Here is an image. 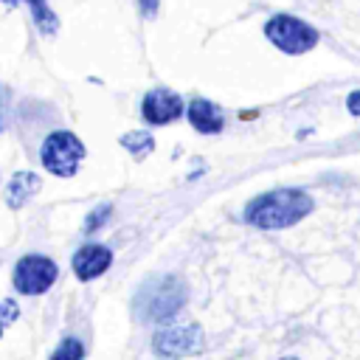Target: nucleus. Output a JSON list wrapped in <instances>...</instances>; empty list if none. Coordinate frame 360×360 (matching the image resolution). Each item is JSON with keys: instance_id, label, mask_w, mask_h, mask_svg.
<instances>
[{"instance_id": "obj_5", "label": "nucleus", "mask_w": 360, "mask_h": 360, "mask_svg": "<svg viewBox=\"0 0 360 360\" xmlns=\"http://www.w3.org/2000/svg\"><path fill=\"white\" fill-rule=\"evenodd\" d=\"M56 276H59V267L53 259L42 256V253H25L14 262L11 284L20 295H42L53 287Z\"/></svg>"}, {"instance_id": "obj_3", "label": "nucleus", "mask_w": 360, "mask_h": 360, "mask_svg": "<svg viewBox=\"0 0 360 360\" xmlns=\"http://www.w3.org/2000/svg\"><path fill=\"white\" fill-rule=\"evenodd\" d=\"M262 34L276 51H281L287 56H304L321 39V34H318V28L312 22H307V20L295 17V14H287V11H278V14L267 17Z\"/></svg>"}, {"instance_id": "obj_11", "label": "nucleus", "mask_w": 360, "mask_h": 360, "mask_svg": "<svg viewBox=\"0 0 360 360\" xmlns=\"http://www.w3.org/2000/svg\"><path fill=\"white\" fill-rule=\"evenodd\" d=\"M28 8H31V17H34V25L45 34V37H53L59 31V17L53 14V8L48 6V0H25Z\"/></svg>"}, {"instance_id": "obj_16", "label": "nucleus", "mask_w": 360, "mask_h": 360, "mask_svg": "<svg viewBox=\"0 0 360 360\" xmlns=\"http://www.w3.org/2000/svg\"><path fill=\"white\" fill-rule=\"evenodd\" d=\"M8 101H11L8 90H6V87H0V132L6 129V121H8Z\"/></svg>"}, {"instance_id": "obj_7", "label": "nucleus", "mask_w": 360, "mask_h": 360, "mask_svg": "<svg viewBox=\"0 0 360 360\" xmlns=\"http://www.w3.org/2000/svg\"><path fill=\"white\" fill-rule=\"evenodd\" d=\"M183 112H186L183 96L169 87H152L141 98V118L152 127H166V124L183 118Z\"/></svg>"}, {"instance_id": "obj_8", "label": "nucleus", "mask_w": 360, "mask_h": 360, "mask_svg": "<svg viewBox=\"0 0 360 360\" xmlns=\"http://www.w3.org/2000/svg\"><path fill=\"white\" fill-rule=\"evenodd\" d=\"M112 264V250L107 245H98V242H87L82 245L73 259H70V267H73V276L79 281H93L98 276H104Z\"/></svg>"}, {"instance_id": "obj_14", "label": "nucleus", "mask_w": 360, "mask_h": 360, "mask_svg": "<svg viewBox=\"0 0 360 360\" xmlns=\"http://www.w3.org/2000/svg\"><path fill=\"white\" fill-rule=\"evenodd\" d=\"M112 214V205L110 202H101L98 208H93L90 214H87V219H84V231L87 233H93V231H98L104 222H107V217Z\"/></svg>"}, {"instance_id": "obj_19", "label": "nucleus", "mask_w": 360, "mask_h": 360, "mask_svg": "<svg viewBox=\"0 0 360 360\" xmlns=\"http://www.w3.org/2000/svg\"><path fill=\"white\" fill-rule=\"evenodd\" d=\"M0 3H3V6H17L20 0H0Z\"/></svg>"}, {"instance_id": "obj_15", "label": "nucleus", "mask_w": 360, "mask_h": 360, "mask_svg": "<svg viewBox=\"0 0 360 360\" xmlns=\"http://www.w3.org/2000/svg\"><path fill=\"white\" fill-rule=\"evenodd\" d=\"M17 318H20V307H17V301H14V298H3V301H0V326L14 323Z\"/></svg>"}, {"instance_id": "obj_13", "label": "nucleus", "mask_w": 360, "mask_h": 360, "mask_svg": "<svg viewBox=\"0 0 360 360\" xmlns=\"http://www.w3.org/2000/svg\"><path fill=\"white\" fill-rule=\"evenodd\" d=\"M51 360H84V343L76 335H68L59 340V346L51 352Z\"/></svg>"}, {"instance_id": "obj_2", "label": "nucleus", "mask_w": 360, "mask_h": 360, "mask_svg": "<svg viewBox=\"0 0 360 360\" xmlns=\"http://www.w3.org/2000/svg\"><path fill=\"white\" fill-rule=\"evenodd\" d=\"M186 307V284L180 276H155L135 295V315L146 323H166Z\"/></svg>"}, {"instance_id": "obj_10", "label": "nucleus", "mask_w": 360, "mask_h": 360, "mask_svg": "<svg viewBox=\"0 0 360 360\" xmlns=\"http://www.w3.org/2000/svg\"><path fill=\"white\" fill-rule=\"evenodd\" d=\"M39 191H42V177H39L37 172L20 169V172H14L11 180L6 183L3 197H6V205L14 211V208H22V205H25L31 197H37Z\"/></svg>"}, {"instance_id": "obj_6", "label": "nucleus", "mask_w": 360, "mask_h": 360, "mask_svg": "<svg viewBox=\"0 0 360 360\" xmlns=\"http://www.w3.org/2000/svg\"><path fill=\"white\" fill-rule=\"evenodd\" d=\"M200 349H202V332L197 323L166 326V329H158L152 338V352L160 360H180V357L197 354Z\"/></svg>"}, {"instance_id": "obj_9", "label": "nucleus", "mask_w": 360, "mask_h": 360, "mask_svg": "<svg viewBox=\"0 0 360 360\" xmlns=\"http://www.w3.org/2000/svg\"><path fill=\"white\" fill-rule=\"evenodd\" d=\"M186 118L202 135H217V132L225 129V112H222V107L214 104V101H208V98H191L186 104Z\"/></svg>"}, {"instance_id": "obj_1", "label": "nucleus", "mask_w": 360, "mask_h": 360, "mask_svg": "<svg viewBox=\"0 0 360 360\" xmlns=\"http://www.w3.org/2000/svg\"><path fill=\"white\" fill-rule=\"evenodd\" d=\"M315 208L312 197L301 188H273L245 205V222L259 231H281L298 225Z\"/></svg>"}, {"instance_id": "obj_20", "label": "nucleus", "mask_w": 360, "mask_h": 360, "mask_svg": "<svg viewBox=\"0 0 360 360\" xmlns=\"http://www.w3.org/2000/svg\"><path fill=\"white\" fill-rule=\"evenodd\" d=\"M281 360H298V357H292V354H287V357H281Z\"/></svg>"}, {"instance_id": "obj_18", "label": "nucleus", "mask_w": 360, "mask_h": 360, "mask_svg": "<svg viewBox=\"0 0 360 360\" xmlns=\"http://www.w3.org/2000/svg\"><path fill=\"white\" fill-rule=\"evenodd\" d=\"M158 6H160V0H138V8H141L143 17H155L158 14Z\"/></svg>"}, {"instance_id": "obj_4", "label": "nucleus", "mask_w": 360, "mask_h": 360, "mask_svg": "<svg viewBox=\"0 0 360 360\" xmlns=\"http://www.w3.org/2000/svg\"><path fill=\"white\" fill-rule=\"evenodd\" d=\"M84 155H87V149H84L82 138L76 132H70V129H53V132H48L45 141H42V146H39V163H42V169L48 174H53V177H62V180H68V177H73L79 172Z\"/></svg>"}, {"instance_id": "obj_12", "label": "nucleus", "mask_w": 360, "mask_h": 360, "mask_svg": "<svg viewBox=\"0 0 360 360\" xmlns=\"http://www.w3.org/2000/svg\"><path fill=\"white\" fill-rule=\"evenodd\" d=\"M118 143L132 155V158H146L152 149H155V138L146 132V129H132V132H124L121 138H118Z\"/></svg>"}, {"instance_id": "obj_21", "label": "nucleus", "mask_w": 360, "mask_h": 360, "mask_svg": "<svg viewBox=\"0 0 360 360\" xmlns=\"http://www.w3.org/2000/svg\"><path fill=\"white\" fill-rule=\"evenodd\" d=\"M0 338H3V326H0Z\"/></svg>"}, {"instance_id": "obj_17", "label": "nucleus", "mask_w": 360, "mask_h": 360, "mask_svg": "<svg viewBox=\"0 0 360 360\" xmlns=\"http://www.w3.org/2000/svg\"><path fill=\"white\" fill-rule=\"evenodd\" d=\"M346 110L360 118V90H352V93L346 96Z\"/></svg>"}]
</instances>
